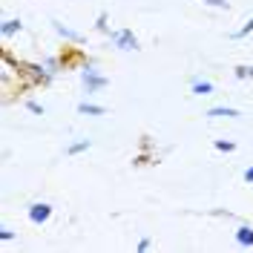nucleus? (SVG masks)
<instances>
[{
  "instance_id": "obj_2",
  "label": "nucleus",
  "mask_w": 253,
  "mask_h": 253,
  "mask_svg": "<svg viewBox=\"0 0 253 253\" xmlns=\"http://www.w3.org/2000/svg\"><path fill=\"white\" fill-rule=\"evenodd\" d=\"M107 38H110L112 46L121 49V52H138V49H141V43H138V38H135L132 29H115V32H110Z\"/></svg>"
},
{
  "instance_id": "obj_18",
  "label": "nucleus",
  "mask_w": 253,
  "mask_h": 253,
  "mask_svg": "<svg viewBox=\"0 0 253 253\" xmlns=\"http://www.w3.org/2000/svg\"><path fill=\"white\" fill-rule=\"evenodd\" d=\"M150 248H153V239H150V236H141V239H138V245H135V251H138V253L150 251Z\"/></svg>"
},
{
  "instance_id": "obj_16",
  "label": "nucleus",
  "mask_w": 253,
  "mask_h": 253,
  "mask_svg": "<svg viewBox=\"0 0 253 253\" xmlns=\"http://www.w3.org/2000/svg\"><path fill=\"white\" fill-rule=\"evenodd\" d=\"M26 110L32 112V115H46V107H41V104H38V101H26Z\"/></svg>"
},
{
  "instance_id": "obj_3",
  "label": "nucleus",
  "mask_w": 253,
  "mask_h": 253,
  "mask_svg": "<svg viewBox=\"0 0 253 253\" xmlns=\"http://www.w3.org/2000/svg\"><path fill=\"white\" fill-rule=\"evenodd\" d=\"M52 29H55V35H58L61 41L72 43V46H84V43H86V35L75 32L72 26H66V23H63V20H58V17H52Z\"/></svg>"
},
{
  "instance_id": "obj_1",
  "label": "nucleus",
  "mask_w": 253,
  "mask_h": 253,
  "mask_svg": "<svg viewBox=\"0 0 253 253\" xmlns=\"http://www.w3.org/2000/svg\"><path fill=\"white\" fill-rule=\"evenodd\" d=\"M78 78H81V89H84V95H95V92H101V89H107V86H110V78H107V75H101L92 63H86V66L81 69Z\"/></svg>"
},
{
  "instance_id": "obj_14",
  "label": "nucleus",
  "mask_w": 253,
  "mask_h": 253,
  "mask_svg": "<svg viewBox=\"0 0 253 253\" xmlns=\"http://www.w3.org/2000/svg\"><path fill=\"white\" fill-rule=\"evenodd\" d=\"M213 147H216L219 153H236V141H227V138H219V141H213Z\"/></svg>"
},
{
  "instance_id": "obj_20",
  "label": "nucleus",
  "mask_w": 253,
  "mask_h": 253,
  "mask_svg": "<svg viewBox=\"0 0 253 253\" xmlns=\"http://www.w3.org/2000/svg\"><path fill=\"white\" fill-rule=\"evenodd\" d=\"M242 178H245L248 184H253V164H251V167H248V170H245V173H242Z\"/></svg>"
},
{
  "instance_id": "obj_17",
  "label": "nucleus",
  "mask_w": 253,
  "mask_h": 253,
  "mask_svg": "<svg viewBox=\"0 0 253 253\" xmlns=\"http://www.w3.org/2000/svg\"><path fill=\"white\" fill-rule=\"evenodd\" d=\"M207 213H210V216H219V219H236V216H233L230 210H224V207H213V210H207Z\"/></svg>"
},
{
  "instance_id": "obj_5",
  "label": "nucleus",
  "mask_w": 253,
  "mask_h": 253,
  "mask_svg": "<svg viewBox=\"0 0 253 253\" xmlns=\"http://www.w3.org/2000/svg\"><path fill=\"white\" fill-rule=\"evenodd\" d=\"M78 115L104 118V115H107V107H101V104H92V101H81V104H78Z\"/></svg>"
},
{
  "instance_id": "obj_15",
  "label": "nucleus",
  "mask_w": 253,
  "mask_h": 253,
  "mask_svg": "<svg viewBox=\"0 0 253 253\" xmlns=\"http://www.w3.org/2000/svg\"><path fill=\"white\" fill-rule=\"evenodd\" d=\"M205 6H210V9H219V12H230V3L227 0H202Z\"/></svg>"
},
{
  "instance_id": "obj_4",
  "label": "nucleus",
  "mask_w": 253,
  "mask_h": 253,
  "mask_svg": "<svg viewBox=\"0 0 253 253\" xmlns=\"http://www.w3.org/2000/svg\"><path fill=\"white\" fill-rule=\"evenodd\" d=\"M52 213H55V207L49 205V202H32V205L26 207V219H29L32 224H46V221L52 219Z\"/></svg>"
},
{
  "instance_id": "obj_11",
  "label": "nucleus",
  "mask_w": 253,
  "mask_h": 253,
  "mask_svg": "<svg viewBox=\"0 0 253 253\" xmlns=\"http://www.w3.org/2000/svg\"><path fill=\"white\" fill-rule=\"evenodd\" d=\"M248 35H253V17H251V20H245V23H242V29L230 32L227 38H230V41H245Z\"/></svg>"
},
{
  "instance_id": "obj_19",
  "label": "nucleus",
  "mask_w": 253,
  "mask_h": 253,
  "mask_svg": "<svg viewBox=\"0 0 253 253\" xmlns=\"http://www.w3.org/2000/svg\"><path fill=\"white\" fill-rule=\"evenodd\" d=\"M12 239H15V230L3 224V227H0V242H12Z\"/></svg>"
},
{
  "instance_id": "obj_8",
  "label": "nucleus",
  "mask_w": 253,
  "mask_h": 253,
  "mask_svg": "<svg viewBox=\"0 0 253 253\" xmlns=\"http://www.w3.org/2000/svg\"><path fill=\"white\" fill-rule=\"evenodd\" d=\"M236 242L242 245V248H253V224H239V230H236Z\"/></svg>"
},
{
  "instance_id": "obj_6",
  "label": "nucleus",
  "mask_w": 253,
  "mask_h": 253,
  "mask_svg": "<svg viewBox=\"0 0 253 253\" xmlns=\"http://www.w3.org/2000/svg\"><path fill=\"white\" fill-rule=\"evenodd\" d=\"M20 32H23V20L20 17H9V20L0 23V35L3 38H12V35H20Z\"/></svg>"
},
{
  "instance_id": "obj_12",
  "label": "nucleus",
  "mask_w": 253,
  "mask_h": 253,
  "mask_svg": "<svg viewBox=\"0 0 253 253\" xmlns=\"http://www.w3.org/2000/svg\"><path fill=\"white\" fill-rule=\"evenodd\" d=\"M233 75L239 81H251L253 78V63H239L236 69H233Z\"/></svg>"
},
{
  "instance_id": "obj_7",
  "label": "nucleus",
  "mask_w": 253,
  "mask_h": 253,
  "mask_svg": "<svg viewBox=\"0 0 253 253\" xmlns=\"http://www.w3.org/2000/svg\"><path fill=\"white\" fill-rule=\"evenodd\" d=\"M207 118H242V110H236V107H210Z\"/></svg>"
},
{
  "instance_id": "obj_9",
  "label": "nucleus",
  "mask_w": 253,
  "mask_h": 253,
  "mask_svg": "<svg viewBox=\"0 0 253 253\" xmlns=\"http://www.w3.org/2000/svg\"><path fill=\"white\" fill-rule=\"evenodd\" d=\"M89 150H92V141H89V138H78V141L66 144V156H69V158L81 156V153H89Z\"/></svg>"
},
{
  "instance_id": "obj_10",
  "label": "nucleus",
  "mask_w": 253,
  "mask_h": 253,
  "mask_svg": "<svg viewBox=\"0 0 253 253\" xmlns=\"http://www.w3.org/2000/svg\"><path fill=\"white\" fill-rule=\"evenodd\" d=\"M213 89H216V86H213L210 81H202V78L190 81V92L193 95H213Z\"/></svg>"
},
{
  "instance_id": "obj_13",
  "label": "nucleus",
  "mask_w": 253,
  "mask_h": 253,
  "mask_svg": "<svg viewBox=\"0 0 253 253\" xmlns=\"http://www.w3.org/2000/svg\"><path fill=\"white\" fill-rule=\"evenodd\" d=\"M95 29L98 32H104V35H110V15H107V12H101V15L95 17Z\"/></svg>"
}]
</instances>
